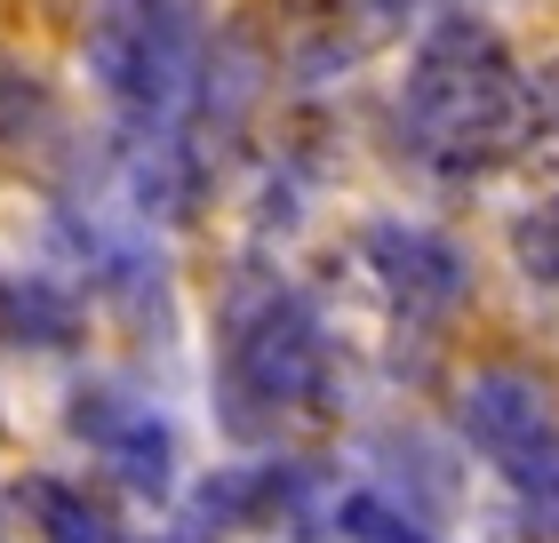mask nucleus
<instances>
[{"instance_id":"nucleus-1","label":"nucleus","mask_w":559,"mask_h":543,"mask_svg":"<svg viewBox=\"0 0 559 543\" xmlns=\"http://www.w3.org/2000/svg\"><path fill=\"white\" fill-rule=\"evenodd\" d=\"M520 113H527V64L503 48L488 16H431L416 33L408 81H400V137L440 176H488L520 161Z\"/></svg>"},{"instance_id":"nucleus-2","label":"nucleus","mask_w":559,"mask_h":543,"mask_svg":"<svg viewBox=\"0 0 559 543\" xmlns=\"http://www.w3.org/2000/svg\"><path fill=\"white\" fill-rule=\"evenodd\" d=\"M216 400L240 439H264L328 400V328L288 280H233L216 312Z\"/></svg>"},{"instance_id":"nucleus-3","label":"nucleus","mask_w":559,"mask_h":543,"mask_svg":"<svg viewBox=\"0 0 559 543\" xmlns=\"http://www.w3.org/2000/svg\"><path fill=\"white\" fill-rule=\"evenodd\" d=\"M209 24L200 0H105L88 16V81L105 88L120 128H185Z\"/></svg>"},{"instance_id":"nucleus-4","label":"nucleus","mask_w":559,"mask_h":543,"mask_svg":"<svg viewBox=\"0 0 559 543\" xmlns=\"http://www.w3.org/2000/svg\"><path fill=\"white\" fill-rule=\"evenodd\" d=\"M455 424L559 535V400H551V383H536L527 368H472L464 392H455Z\"/></svg>"},{"instance_id":"nucleus-5","label":"nucleus","mask_w":559,"mask_h":543,"mask_svg":"<svg viewBox=\"0 0 559 543\" xmlns=\"http://www.w3.org/2000/svg\"><path fill=\"white\" fill-rule=\"evenodd\" d=\"M360 264L376 280V296L392 304L400 320L416 328H440L472 304V256L431 224H408V216H376L360 232Z\"/></svg>"},{"instance_id":"nucleus-6","label":"nucleus","mask_w":559,"mask_h":543,"mask_svg":"<svg viewBox=\"0 0 559 543\" xmlns=\"http://www.w3.org/2000/svg\"><path fill=\"white\" fill-rule=\"evenodd\" d=\"M72 432L105 456V472L129 487V496H144V504L176 496V432H168L160 408L112 392V383H88V392L72 400Z\"/></svg>"},{"instance_id":"nucleus-7","label":"nucleus","mask_w":559,"mask_h":543,"mask_svg":"<svg viewBox=\"0 0 559 543\" xmlns=\"http://www.w3.org/2000/svg\"><path fill=\"white\" fill-rule=\"evenodd\" d=\"M304 496H312V472H304V463H233V472H209L192 487L185 528H200V535L280 528V520H304Z\"/></svg>"},{"instance_id":"nucleus-8","label":"nucleus","mask_w":559,"mask_h":543,"mask_svg":"<svg viewBox=\"0 0 559 543\" xmlns=\"http://www.w3.org/2000/svg\"><path fill=\"white\" fill-rule=\"evenodd\" d=\"M81 288H64V280L48 272H9L0 280V335L24 352H72L81 344Z\"/></svg>"},{"instance_id":"nucleus-9","label":"nucleus","mask_w":559,"mask_h":543,"mask_svg":"<svg viewBox=\"0 0 559 543\" xmlns=\"http://www.w3.org/2000/svg\"><path fill=\"white\" fill-rule=\"evenodd\" d=\"M16 511L33 520L40 543H120L112 528V511L88 496V487H72L57 472H33V480H16Z\"/></svg>"},{"instance_id":"nucleus-10","label":"nucleus","mask_w":559,"mask_h":543,"mask_svg":"<svg viewBox=\"0 0 559 543\" xmlns=\"http://www.w3.org/2000/svg\"><path fill=\"white\" fill-rule=\"evenodd\" d=\"M57 137V96H48V81L33 64L0 57V152H33Z\"/></svg>"},{"instance_id":"nucleus-11","label":"nucleus","mask_w":559,"mask_h":543,"mask_svg":"<svg viewBox=\"0 0 559 543\" xmlns=\"http://www.w3.org/2000/svg\"><path fill=\"white\" fill-rule=\"evenodd\" d=\"M520 168L544 176V192H559V57L527 64V113H520Z\"/></svg>"},{"instance_id":"nucleus-12","label":"nucleus","mask_w":559,"mask_h":543,"mask_svg":"<svg viewBox=\"0 0 559 543\" xmlns=\"http://www.w3.org/2000/svg\"><path fill=\"white\" fill-rule=\"evenodd\" d=\"M328 528H336L344 543H431L416 511H400L392 496H376V487H352V496H336Z\"/></svg>"},{"instance_id":"nucleus-13","label":"nucleus","mask_w":559,"mask_h":543,"mask_svg":"<svg viewBox=\"0 0 559 543\" xmlns=\"http://www.w3.org/2000/svg\"><path fill=\"white\" fill-rule=\"evenodd\" d=\"M512 264H520V280H527L536 296L559 304V192L536 200V209L512 224Z\"/></svg>"},{"instance_id":"nucleus-14","label":"nucleus","mask_w":559,"mask_h":543,"mask_svg":"<svg viewBox=\"0 0 559 543\" xmlns=\"http://www.w3.org/2000/svg\"><path fill=\"white\" fill-rule=\"evenodd\" d=\"M152 543H216V535H200V528H176V535H152Z\"/></svg>"},{"instance_id":"nucleus-15","label":"nucleus","mask_w":559,"mask_h":543,"mask_svg":"<svg viewBox=\"0 0 559 543\" xmlns=\"http://www.w3.org/2000/svg\"><path fill=\"white\" fill-rule=\"evenodd\" d=\"M0 543H9V511H0Z\"/></svg>"}]
</instances>
